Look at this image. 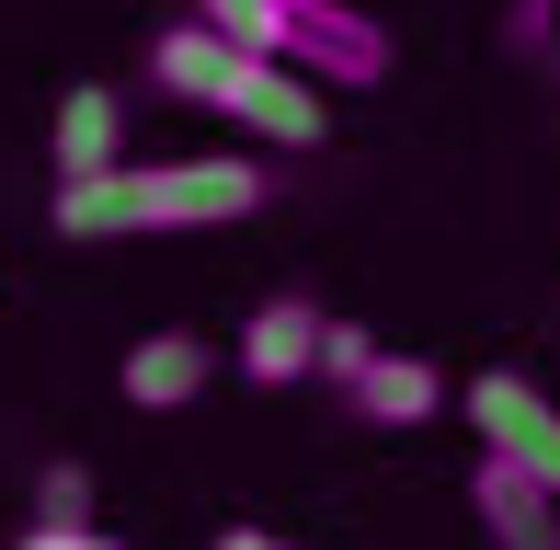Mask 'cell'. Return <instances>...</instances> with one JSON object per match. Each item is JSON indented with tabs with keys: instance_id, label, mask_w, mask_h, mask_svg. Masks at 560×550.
Returning a JSON list of instances; mask_svg holds the SVG:
<instances>
[{
	"instance_id": "6da1fadb",
	"label": "cell",
	"mask_w": 560,
	"mask_h": 550,
	"mask_svg": "<svg viewBox=\"0 0 560 550\" xmlns=\"http://www.w3.org/2000/svg\"><path fill=\"white\" fill-rule=\"evenodd\" d=\"M275 172L252 149H184V161H115L81 184L46 195L58 241H149V230H229V218H264Z\"/></svg>"
},
{
	"instance_id": "7a4b0ae2",
	"label": "cell",
	"mask_w": 560,
	"mask_h": 550,
	"mask_svg": "<svg viewBox=\"0 0 560 550\" xmlns=\"http://www.w3.org/2000/svg\"><path fill=\"white\" fill-rule=\"evenodd\" d=\"M264 58H287L298 81H320V92H366L377 69H389V35H377L354 0H275Z\"/></svg>"
},
{
	"instance_id": "3957f363",
	"label": "cell",
	"mask_w": 560,
	"mask_h": 550,
	"mask_svg": "<svg viewBox=\"0 0 560 550\" xmlns=\"http://www.w3.org/2000/svg\"><path fill=\"white\" fill-rule=\"evenodd\" d=\"M457 402H469V424H480V459H503V470H526V482L560 493V402L526 379V367H480Z\"/></svg>"
},
{
	"instance_id": "277c9868",
	"label": "cell",
	"mask_w": 560,
	"mask_h": 550,
	"mask_svg": "<svg viewBox=\"0 0 560 550\" xmlns=\"http://www.w3.org/2000/svg\"><path fill=\"white\" fill-rule=\"evenodd\" d=\"M252 69H264V46H241V35H218V23H161L149 35V81L172 92V104H195V115H241V92H252Z\"/></svg>"
},
{
	"instance_id": "5b68a950",
	"label": "cell",
	"mask_w": 560,
	"mask_h": 550,
	"mask_svg": "<svg viewBox=\"0 0 560 550\" xmlns=\"http://www.w3.org/2000/svg\"><path fill=\"white\" fill-rule=\"evenodd\" d=\"M320 321H332L320 298H264V310L241 321V356H229V367H241L252 390H298V379H320Z\"/></svg>"
},
{
	"instance_id": "8992f818",
	"label": "cell",
	"mask_w": 560,
	"mask_h": 550,
	"mask_svg": "<svg viewBox=\"0 0 560 550\" xmlns=\"http://www.w3.org/2000/svg\"><path fill=\"white\" fill-rule=\"evenodd\" d=\"M207 379H218V344L184 333V321H172V333H138V344H126V367H115V390H126L138 413H184Z\"/></svg>"
},
{
	"instance_id": "52a82bcc",
	"label": "cell",
	"mask_w": 560,
	"mask_h": 550,
	"mask_svg": "<svg viewBox=\"0 0 560 550\" xmlns=\"http://www.w3.org/2000/svg\"><path fill=\"white\" fill-rule=\"evenodd\" d=\"M469 516H480L492 550H560V493L526 482V470H503V459L469 470Z\"/></svg>"
},
{
	"instance_id": "ba28073f",
	"label": "cell",
	"mask_w": 560,
	"mask_h": 550,
	"mask_svg": "<svg viewBox=\"0 0 560 550\" xmlns=\"http://www.w3.org/2000/svg\"><path fill=\"white\" fill-rule=\"evenodd\" d=\"M229 127H241V138H264V149H320V138H332V104H320V81H298L287 58H264Z\"/></svg>"
},
{
	"instance_id": "9c48e42d",
	"label": "cell",
	"mask_w": 560,
	"mask_h": 550,
	"mask_svg": "<svg viewBox=\"0 0 560 550\" xmlns=\"http://www.w3.org/2000/svg\"><path fill=\"white\" fill-rule=\"evenodd\" d=\"M46 149H58V184L115 172V161H126V92H104V81L58 92V127H46Z\"/></svg>"
},
{
	"instance_id": "30bf717a",
	"label": "cell",
	"mask_w": 560,
	"mask_h": 550,
	"mask_svg": "<svg viewBox=\"0 0 560 550\" xmlns=\"http://www.w3.org/2000/svg\"><path fill=\"white\" fill-rule=\"evenodd\" d=\"M343 402L366 413V424H435V413H446V367H423V356H389V344H377V356L343 379Z\"/></svg>"
},
{
	"instance_id": "8fae6325",
	"label": "cell",
	"mask_w": 560,
	"mask_h": 550,
	"mask_svg": "<svg viewBox=\"0 0 560 550\" xmlns=\"http://www.w3.org/2000/svg\"><path fill=\"white\" fill-rule=\"evenodd\" d=\"M35 528H92V470L81 459H46L35 470Z\"/></svg>"
},
{
	"instance_id": "7c38bea8",
	"label": "cell",
	"mask_w": 560,
	"mask_h": 550,
	"mask_svg": "<svg viewBox=\"0 0 560 550\" xmlns=\"http://www.w3.org/2000/svg\"><path fill=\"white\" fill-rule=\"evenodd\" d=\"M366 356H377V333H366V321H320V379H332V390H343Z\"/></svg>"
},
{
	"instance_id": "4fadbf2b",
	"label": "cell",
	"mask_w": 560,
	"mask_h": 550,
	"mask_svg": "<svg viewBox=\"0 0 560 550\" xmlns=\"http://www.w3.org/2000/svg\"><path fill=\"white\" fill-rule=\"evenodd\" d=\"M195 23H218V35H241V46H264V23H275V0H195Z\"/></svg>"
},
{
	"instance_id": "5bb4252c",
	"label": "cell",
	"mask_w": 560,
	"mask_h": 550,
	"mask_svg": "<svg viewBox=\"0 0 560 550\" xmlns=\"http://www.w3.org/2000/svg\"><path fill=\"white\" fill-rule=\"evenodd\" d=\"M549 35H560V0H515V23H503V46H515V58H538Z\"/></svg>"
},
{
	"instance_id": "9a60e30c",
	"label": "cell",
	"mask_w": 560,
	"mask_h": 550,
	"mask_svg": "<svg viewBox=\"0 0 560 550\" xmlns=\"http://www.w3.org/2000/svg\"><path fill=\"white\" fill-rule=\"evenodd\" d=\"M12 550H126V539L115 528H23Z\"/></svg>"
},
{
	"instance_id": "2e32d148",
	"label": "cell",
	"mask_w": 560,
	"mask_h": 550,
	"mask_svg": "<svg viewBox=\"0 0 560 550\" xmlns=\"http://www.w3.org/2000/svg\"><path fill=\"white\" fill-rule=\"evenodd\" d=\"M218 550H287L275 528H218Z\"/></svg>"
}]
</instances>
